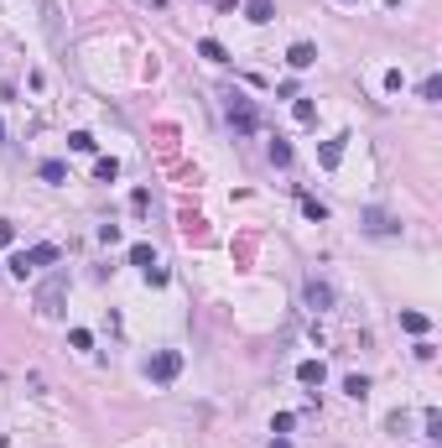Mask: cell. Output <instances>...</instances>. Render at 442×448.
<instances>
[{"mask_svg":"<svg viewBox=\"0 0 442 448\" xmlns=\"http://www.w3.org/2000/svg\"><path fill=\"white\" fill-rule=\"evenodd\" d=\"M224 115H229V125L240 130V136H255V130H260V110H255V99L240 94V89H229V94H224Z\"/></svg>","mask_w":442,"mask_h":448,"instance_id":"1","label":"cell"},{"mask_svg":"<svg viewBox=\"0 0 442 448\" xmlns=\"http://www.w3.org/2000/svg\"><path fill=\"white\" fill-rule=\"evenodd\" d=\"M63 303H68V272L47 276V282L36 287V313H42V318H58V313H63Z\"/></svg>","mask_w":442,"mask_h":448,"instance_id":"2","label":"cell"},{"mask_svg":"<svg viewBox=\"0 0 442 448\" xmlns=\"http://www.w3.org/2000/svg\"><path fill=\"white\" fill-rule=\"evenodd\" d=\"M52 261H58V245H32V250H16L11 261H6V266H11V276H32V272H42V266H52Z\"/></svg>","mask_w":442,"mask_h":448,"instance_id":"3","label":"cell"},{"mask_svg":"<svg viewBox=\"0 0 442 448\" xmlns=\"http://www.w3.org/2000/svg\"><path fill=\"white\" fill-rule=\"evenodd\" d=\"M359 224H364V235H375V240L401 235V219H396V214H385V209H364V214H359Z\"/></svg>","mask_w":442,"mask_h":448,"instance_id":"4","label":"cell"},{"mask_svg":"<svg viewBox=\"0 0 442 448\" xmlns=\"http://www.w3.org/2000/svg\"><path fill=\"white\" fill-rule=\"evenodd\" d=\"M146 376L162 380V386H167V380H177V376H182V354H177V349H162L151 365H146Z\"/></svg>","mask_w":442,"mask_h":448,"instance_id":"5","label":"cell"},{"mask_svg":"<svg viewBox=\"0 0 442 448\" xmlns=\"http://www.w3.org/2000/svg\"><path fill=\"white\" fill-rule=\"evenodd\" d=\"M307 307H313V313H328V307H333V287H328L323 276L307 282Z\"/></svg>","mask_w":442,"mask_h":448,"instance_id":"6","label":"cell"},{"mask_svg":"<svg viewBox=\"0 0 442 448\" xmlns=\"http://www.w3.org/2000/svg\"><path fill=\"white\" fill-rule=\"evenodd\" d=\"M286 63H291L297 73L313 68V63H317V48H313V42H291V48H286Z\"/></svg>","mask_w":442,"mask_h":448,"instance_id":"7","label":"cell"},{"mask_svg":"<svg viewBox=\"0 0 442 448\" xmlns=\"http://www.w3.org/2000/svg\"><path fill=\"white\" fill-rule=\"evenodd\" d=\"M297 380H302V386H323L328 365H323V360H302V365H297Z\"/></svg>","mask_w":442,"mask_h":448,"instance_id":"8","label":"cell"},{"mask_svg":"<svg viewBox=\"0 0 442 448\" xmlns=\"http://www.w3.org/2000/svg\"><path fill=\"white\" fill-rule=\"evenodd\" d=\"M244 21H255V26L276 21V6H271V0H244Z\"/></svg>","mask_w":442,"mask_h":448,"instance_id":"9","label":"cell"},{"mask_svg":"<svg viewBox=\"0 0 442 448\" xmlns=\"http://www.w3.org/2000/svg\"><path fill=\"white\" fill-rule=\"evenodd\" d=\"M344 141H349V136H333V141H323V152H317V162H323L328 172H333V167L344 162Z\"/></svg>","mask_w":442,"mask_h":448,"instance_id":"10","label":"cell"},{"mask_svg":"<svg viewBox=\"0 0 442 448\" xmlns=\"http://www.w3.org/2000/svg\"><path fill=\"white\" fill-rule=\"evenodd\" d=\"M401 329H406V334H417V339H421V334L432 329V318H427V313H417V307H406V313H401Z\"/></svg>","mask_w":442,"mask_h":448,"instance_id":"11","label":"cell"},{"mask_svg":"<svg viewBox=\"0 0 442 448\" xmlns=\"http://www.w3.org/2000/svg\"><path fill=\"white\" fill-rule=\"evenodd\" d=\"M130 266H140V272H151V266H162V261H156V250L146 245V240H140V245H130Z\"/></svg>","mask_w":442,"mask_h":448,"instance_id":"12","label":"cell"},{"mask_svg":"<svg viewBox=\"0 0 442 448\" xmlns=\"http://www.w3.org/2000/svg\"><path fill=\"white\" fill-rule=\"evenodd\" d=\"M421 438H432V443L442 438V412H437V407H427V412H421Z\"/></svg>","mask_w":442,"mask_h":448,"instance_id":"13","label":"cell"},{"mask_svg":"<svg viewBox=\"0 0 442 448\" xmlns=\"http://www.w3.org/2000/svg\"><path fill=\"white\" fill-rule=\"evenodd\" d=\"M198 58H209V63H229V52H224V42L203 37V42H198Z\"/></svg>","mask_w":442,"mask_h":448,"instance_id":"14","label":"cell"},{"mask_svg":"<svg viewBox=\"0 0 442 448\" xmlns=\"http://www.w3.org/2000/svg\"><path fill=\"white\" fill-rule=\"evenodd\" d=\"M94 177H99V183H115V177H120V162H115V156H99V162H94Z\"/></svg>","mask_w":442,"mask_h":448,"instance_id":"15","label":"cell"},{"mask_svg":"<svg viewBox=\"0 0 442 448\" xmlns=\"http://www.w3.org/2000/svg\"><path fill=\"white\" fill-rule=\"evenodd\" d=\"M291 115H297V125H313V120H317V105H313V99H297V105H291Z\"/></svg>","mask_w":442,"mask_h":448,"instance_id":"16","label":"cell"},{"mask_svg":"<svg viewBox=\"0 0 442 448\" xmlns=\"http://www.w3.org/2000/svg\"><path fill=\"white\" fill-rule=\"evenodd\" d=\"M36 177H42V183H63L68 167H63V162H42V167H36Z\"/></svg>","mask_w":442,"mask_h":448,"instance_id":"17","label":"cell"},{"mask_svg":"<svg viewBox=\"0 0 442 448\" xmlns=\"http://www.w3.org/2000/svg\"><path fill=\"white\" fill-rule=\"evenodd\" d=\"M291 427H297V412H276V417H271V433H276V438H286Z\"/></svg>","mask_w":442,"mask_h":448,"instance_id":"18","label":"cell"},{"mask_svg":"<svg viewBox=\"0 0 442 448\" xmlns=\"http://www.w3.org/2000/svg\"><path fill=\"white\" fill-rule=\"evenodd\" d=\"M271 162H276V167H291V141H281V136H276V141H271Z\"/></svg>","mask_w":442,"mask_h":448,"instance_id":"19","label":"cell"},{"mask_svg":"<svg viewBox=\"0 0 442 448\" xmlns=\"http://www.w3.org/2000/svg\"><path fill=\"white\" fill-rule=\"evenodd\" d=\"M421 99H427V105H437V99H442V79H437V73L421 79Z\"/></svg>","mask_w":442,"mask_h":448,"instance_id":"20","label":"cell"},{"mask_svg":"<svg viewBox=\"0 0 442 448\" xmlns=\"http://www.w3.org/2000/svg\"><path fill=\"white\" fill-rule=\"evenodd\" d=\"M344 391H349L354 401H364V396H370V380H364V376H349V380H344Z\"/></svg>","mask_w":442,"mask_h":448,"instance_id":"21","label":"cell"},{"mask_svg":"<svg viewBox=\"0 0 442 448\" xmlns=\"http://www.w3.org/2000/svg\"><path fill=\"white\" fill-rule=\"evenodd\" d=\"M302 214H307L313 224H323V219H328V203H317V198H302Z\"/></svg>","mask_w":442,"mask_h":448,"instance_id":"22","label":"cell"},{"mask_svg":"<svg viewBox=\"0 0 442 448\" xmlns=\"http://www.w3.org/2000/svg\"><path fill=\"white\" fill-rule=\"evenodd\" d=\"M68 146H73V152H94V146H99V141H94L89 130H73V136H68Z\"/></svg>","mask_w":442,"mask_h":448,"instance_id":"23","label":"cell"},{"mask_svg":"<svg viewBox=\"0 0 442 448\" xmlns=\"http://www.w3.org/2000/svg\"><path fill=\"white\" fill-rule=\"evenodd\" d=\"M68 344H73V349H94V334H89V329H73Z\"/></svg>","mask_w":442,"mask_h":448,"instance_id":"24","label":"cell"},{"mask_svg":"<svg viewBox=\"0 0 442 448\" xmlns=\"http://www.w3.org/2000/svg\"><path fill=\"white\" fill-rule=\"evenodd\" d=\"M11 240H16V224H11V219H0V245H11Z\"/></svg>","mask_w":442,"mask_h":448,"instance_id":"25","label":"cell"},{"mask_svg":"<svg viewBox=\"0 0 442 448\" xmlns=\"http://www.w3.org/2000/svg\"><path fill=\"white\" fill-rule=\"evenodd\" d=\"M219 6H224V11H240V6H244V0H219Z\"/></svg>","mask_w":442,"mask_h":448,"instance_id":"26","label":"cell"},{"mask_svg":"<svg viewBox=\"0 0 442 448\" xmlns=\"http://www.w3.org/2000/svg\"><path fill=\"white\" fill-rule=\"evenodd\" d=\"M271 448H291V443H286V438H271Z\"/></svg>","mask_w":442,"mask_h":448,"instance_id":"27","label":"cell"},{"mask_svg":"<svg viewBox=\"0 0 442 448\" xmlns=\"http://www.w3.org/2000/svg\"><path fill=\"white\" fill-rule=\"evenodd\" d=\"M0 141H6V120H0Z\"/></svg>","mask_w":442,"mask_h":448,"instance_id":"28","label":"cell"},{"mask_svg":"<svg viewBox=\"0 0 442 448\" xmlns=\"http://www.w3.org/2000/svg\"><path fill=\"white\" fill-rule=\"evenodd\" d=\"M6 443H11V438H6V433H0V448H6Z\"/></svg>","mask_w":442,"mask_h":448,"instance_id":"29","label":"cell"},{"mask_svg":"<svg viewBox=\"0 0 442 448\" xmlns=\"http://www.w3.org/2000/svg\"><path fill=\"white\" fill-rule=\"evenodd\" d=\"M385 6H401V0H385Z\"/></svg>","mask_w":442,"mask_h":448,"instance_id":"30","label":"cell"},{"mask_svg":"<svg viewBox=\"0 0 442 448\" xmlns=\"http://www.w3.org/2000/svg\"><path fill=\"white\" fill-rule=\"evenodd\" d=\"M151 6H167V0H151Z\"/></svg>","mask_w":442,"mask_h":448,"instance_id":"31","label":"cell"}]
</instances>
